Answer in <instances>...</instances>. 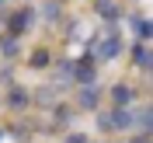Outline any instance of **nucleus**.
Returning a JSON list of instances; mask_svg holds the SVG:
<instances>
[{
  "label": "nucleus",
  "mask_w": 153,
  "mask_h": 143,
  "mask_svg": "<svg viewBox=\"0 0 153 143\" xmlns=\"http://www.w3.org/2000/svg\"><path fill=\"white\" fill-rule=\"evenodd\" d=\"M31 105V94L25 91L21 84H7V108L10 112H25Z\"/></svg>",
  "instance_id": "nucleus-5"
},
{
  "label": "nucleus",
  "mask_w": 153,
  "mask_h": 143,
  "mask_svg": "<svg viewBox=\"0 0 153 143\" xmlns=\"http://www.w3.org/2000/svg\"><path fill=\"white\" fill-rule=\"evenodd\" d=\"M132 63H136L139 70H150V42L139 38V42L132 46Z\"/></svg>",
  "instance_id": "nucleus-11"
},
{
  "label": "nucleus",
  "mask_w": 153,
  "mask_h": 143,
  "mask_svg": "<svg viewBox=\"0 0 153 143\" xmlns=\"http://www.w3.org/2000/svg\"><path fill=\"white\" fill-rule=\"evenodd\" d=\"M125 21H129V28L136 31V38L150 42V18H146V14H125Z\"/></svg>",
  "instance_id": "nucleus-9"
},
{
  "label": "nucleus",
  "mask_w": 153,
  "mask_h": 143,
  "mask_svg": "<svg viewBox=\"0 0 153 143\" xmlns=\"http://www.w3.org/2000/svg\"><path fill=\"white\" fill-rule=\"evenodd\" d=\"M122 49H125L122 31L115 28V21H111V25H105V31L94 38V46H91V56H94L97 63H111V59H118V56H122Z\"/></svg>",
  "instance_id": "nucleus-1"
},
{
  "label": "nucleus",
  "mask_w": 153,
  "mask_h": 143,
  "mask_svg": "<svg viewBox=\"0 0 153 143\" xmlns=\"http://www.w3.org/2000/svg\"><path fill=\"white\" fill-rule=\"evenodd\" d=\"M38 18L49 21V25H56V21L63 18V4H59V0H45V4H42V10H38Z\"/></svg>",
  "instance_id": "nucleus-10"
},
{
  "label": "nucleus",
  "mask_w": 153,
  "mask_h": 143,
  "mask_svg": "<svg viewBox=\"0 0 153 143\" xmlns=\"http://www.w3.org/2000/svg\"><path fill=\"white\" fill-rule=\"evenodd\" d=\"M101 84H84V87H76V94H73V108H80V112H97L101 108Z\"/></svg>",
  "instance_id": "nucleus-4"
},
{
  "label": "nucleus",
  "mask_w": 153,
  "mask_h": 143,
  "mask_svg": "<svg viewBox=\"0 0 153 143\" xmlns=\"http://www.w3.org/2000/svg\"><path fill=\"white\" fill-rule=\"evenodd\" d=\"M132 143H150V133H139V136H136Z\"/></svg>",
  "instance_id": "nucleus-15"
},
{
  "label": "nucleus",
  "mask_w": 153,
  "mask_h": 143,
  "mask_svg": "<svg viewBox=\"0 0 153 143\" xmlns=\"http://www.w3.org/2000/svg\"><path fill=\"white\" fill-rule=\"evenodd\" d=\"M73 115H76L73 105H56V108H52V122H56V126H66Z\"/></svg>",
  "instance_id": "nucleus-14"
},
{
  "label": "nucleus",
  "mask_w": 153,
  "mask_h": 143,
  "mask_svg": "<svg viewBox=\"0 0 153 143\" xmlns=\"http://www.w3.org/2000/svg\"><path fill=\"white\" fill-rule=\"evenodd\" d=\"M108 98H111V105H132L136 101V87L125 84V80H118V84L108 87Z\"/></svg>",
  "instance_id": "nucleus-6"
},
{
  "label": "nucleus",
  "mask_w": 153,
  "mask_h": 143,
  "mask_svg": "<svg viewBox=\"0 0 153 143\" xmlns=\"http://www.w3.org/2000/svg\"><path fill=\"white\" fill-rule=\"evenodd\" d=\"M0 56L7 59V63H14V59L21 56V38L18 35H4L0 38Z\"/></svg>",
  "instance_id": "nucleus-8"
},
{
  "label": "nucleus",
  "mask_w": 153,
  "mask_h": 143,
  "mask_svg": "<svg viewBox=\"0 0 153 143\" xmlns=\"http://www.w3.org/2000/svg\"><path fill=\"white\" fill-rule=\"evenodd\" d=\"M28 67H31V70L52 67V52H49V49H35V52H31V59H28Z\"/></svg>",
  "instance_id": "nucleus-12"
},
{
  "label": "nucleus",
  "mask_w": 153,
  "mask_h": 143,
  "mask_svg": "<svg viewBox=\"0 0 153 143\" xmlns=\"http://www.w3.org/2000/svg\"><path fill=\"white\" fill-rule=\"evenodd\" d=\"M153 108L150 105H139V108H136V129H139V133H150V119H153Z\"/></svg>",
  "instance_id": "nucleus-13"
},
{
  "label": "nucleus",
  "mask_w": 153,
  "mask_h": 143,
  "mask_svg": "<svg viewBox=\"0 0 153 143\" xmlns=\"http://www.w3.org/2000/svg\"><path fill=\"white\" fill-rule=\"evenodd\" d=\"M4 21H7V35H18L21 38V35H28V31L38 25V10L31 7V4H21V7L14 10V14H7Z\"/></svg>",
  "instance_id": "nucleus-2"
},
{
  "label": "nucleus",
  "mask_w": 153,
  "mask_h": 143,
  "mask_svg": "<svg viewBox=\"0 0 153 143\" xmlns=\"http://www.w3.org/2000/svg\"><path fill=\"white\" fill-rule=\"evenodd\" d=\"M97 63L91 52L87 56H80V59H73L70 63V73H73V87H84V84H97Z\"/></svg>",
  "instance_id": "nucleus-3"
},
{
  "label": "nucleus",
  "mask_w": 153,
  "mask_h": 143,
  "mask_svg": "<svg viewBox=\"0 0 153 143\" xmlns=\"http://www.w3.org/2000/svg\"><path fill=\"white\" fill-rule=\"evenodd\" d=\"M94 10L108 21V25L122 18V4H118V0H94Z\"/></svg>",
  "instance_id": "nucleus-7"
},
{
  "label": "nucleus",
  "mask_w": 153,
  "mask_h": 143,
  "mask_svg": "<svg viewBox=\"0 0 153 143\" xmlns=\"http://www.w3.org/2000/svg\"><path fill=\"white\" fill-rule=\"evenodd\" d=\"M0 4H4V0H0Z\"/></svg>",
  "instance_id": "nucleus-16"
},
{
  "label": "nucleus",
  "mask_w": 153,
  "mask_h": 143,
  "mask_svg": "<svg viewBox=\"0 0 153 143\" xmlns=\"http://www.w3.org/2000/svg\"><path fill=\"white\" fill-rule=\"evenodd\" d=\"M59 4H63V0H59Z\"/></svg>",
  "instance_id": "nucleus-17"
}]
</instances>
